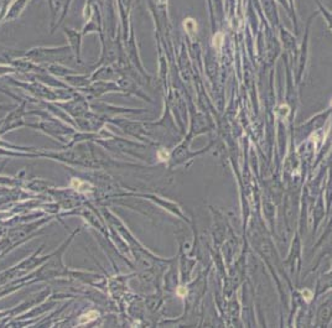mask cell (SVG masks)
Returning <instances> with one entry per match:
<instances>
[{"instance_id": "4", "label": "cell", "mask_w": 332, "mask_h": 328, "mask_svg": "<svg viewBox=\"0 0 332 328\" xmlns=\"http://www.w3.org/2000/svg\"><path fill=\"white\" fill-rule=\"evenodd\" d=\"M157 156H159V159H160L161 161H166L169 159V154L166 152V150H160V151H159V154H157Z\"/></svg>"}, {"instance_id": "5", "label": "cell", "mask_w": 332, "mask_h": 328, "mask_svg": "<svg viewBox=\"0 0 332 328\" xmlns=\"http://www.w3.org/2000/svg\"><path fill=\"white\" fill-rule=\"evenodd\" d=\"M177 295H179L180 297H183V296L187 295V290H186V288H183V287H179V288H177Z\"/></svg>"}, {"instance_id": "2", "label": "cell", "mask_w": 332, "mask_h": 328, "mask_svg": "<svg viewBox=\"0 0 332 328\" xmlns=\"http://www.w3.org/2000/svg\"><path fill=\"white\" fill-rule=\"evenodd\" d=\"M185 28H186V30H187V32L190 34V35H193L196 31H197V24L192 20V19H187L185 21Z\"/></svg>"}, {"instance_id": "3", "label": "cell", "mask_w": 332, "mask_h": 328, "mask_svg": "<svg viewBox=\"0 0 332 328\" xmlns=\"http://www.w3.org/2000/svg\"><path fill=\"white\" fill-rule=\"evenodd\" d=\"M213 47L216 48V50H219L221 47H222V45H223V34L222 32H217L215 36H213Z\"/></svg>"}, {"instance_id": "1", "label": "cell", "mask_w": 332, "mask_h": 328, "mask_svg": "<svg viewBox=\"0 0 332 328\" xmlns=\"http://www.w3.org/2000/svg\"><path fill=\"white\" fill-rule=\"evenodd\" d=\"M97 317H98V312H96V311H90V312H88L87 314H83V316L79 317L78 323H79V324H86V323H89V322H92V321H94Z\"/></svg>"}]
</instances>
